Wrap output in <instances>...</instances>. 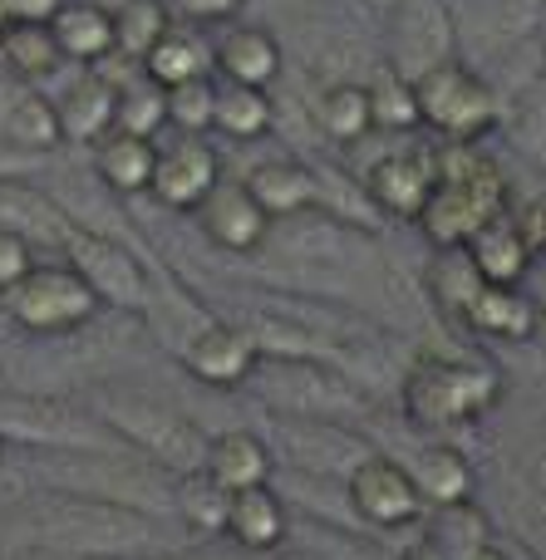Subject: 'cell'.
<instances>
[{"label": "cell", "instance_id": "28", "mask_svg": "<svg viewBox=\"0 0 546 560\" xmlns=\"http://www.w3.org/2000/svg\"><path fill=\"white\" fill-rule=\"evenodd\" d=\"M0 143L5 148H20V153H35V158H49L65 133H59V114H55V98L35 94V89H20L15 104L5 114V128H0Z\"/></svg>", "mask_w": 546, "mask_h": 560}, {"label": "cell", "instance_id": "9", "mask_svg": "<svg viewBox=\"0 0 546 560\" xmlns=\"http://www.w3.org/2000/svg\"><path fill=\"white\" fill-rule=\"evenodd\" d=\"M65 252L69 266L84 276V285L94 290L98 305H114V310H148V271L133 252H128L118 236L108 232H79L69 226L65 236Z\"/></svg>", "mask_w": 546, "mask_h": 560}, {"label": "cell", "instance_id": "32", "mask_svg": "<svg viewBox=\"0 0 546 560\" xmlns=\"http://www.w3.org/2000/svg\"><path fill=\"white\" fill-rule=\"evenodd\" d=\"M226 502H232V492H222V487H217L207 472H187L183 477V492L173 497L177 516H183L193 532H202V536H217L226 526Z\"/></svg>", "mask_w": 546, "mask_h": 560}, {"label": "cell", "instance_id": "8", "mask_svg": "<svg viewBox=\"0 0 546 560\" xmlns=\"http://www.w3.org/2000/svg\"><path fill=\"white\" fill-rule=\"evenodd\" d=\"M30 526L39 532V541H65V546H133L148 536L143 516L114 502H94V497H55V502L30 506Z\"/></svg>", "mask_w": 546, "mask_h": 560}, {"label": "cell", "instance_id": "29", "mask_svg": "<svg viewBox=\"0 0 546 560\" xmlns=\"http://www.w3.org/2000/svg\"><path fill=\"white\" fill-rule=\"evenodd\" d=\"M315 118H321V133L355 143L374 128V104H370V84L360 79H330L315 98Z\"/></svg>", "mask_w": 546, "mask_h": 560}, {"label": "cell", "instance_id": "23", "mask_svg": "<svg viewBox=\"0 0 546 560\" xmlns=\"http://www.w3.org/2000/svg\"><path fill=\"white\" fill-rule=\"evenodd\" d=\"M226 536L246 551H276L286 541V502L271 492V487H246V492H232L226 502Z\"/></svg>", "mask_w": 546, "mask_h": 560}, {"label": "cell", "instance_id": "31", "mask_svg": "<svg viewBox=\"0 0 546 560\" xmlns=\"http://www.w3.org/2000/svg\"><path fill=\"white\" fill-rule=\"evenodd\" d=\"M212 124L222 128L226 138H242V143H252V138L271 133L276 114H271V98H266L262 89H242V84H232L226 94H217Z\"/></svg>", "mask_w": 546, "mask_h": 560}, {"label": "cell", "instance_id": "43", "mask_svg": "<svg viewBox=\"0 0 546 560\" xmlns=\"http://www.w3.org/2000/svg\"><path fill=\"white\" fill-rule=\"evenodd\" d=\"M193 15H207V20H217V15H226V10H236V0H183Z\"/></svg>", "mask_w": 546, "mask_h": 560}, {"label": "cell", "instance_id": "1", "mask_svg": "<svg viewBox=\"0 0 546 560\" xmlns=\"http://www.w3.org/2000/svg\"><path fill=\"white\" fill-rule=\"evenodd\" d=\"M492 217H508V177L473 143H453L439 153V183L419 212L423 232L433 246H463Z\"/></svg>", "mask_w": 546, "mask_h": 560}, {"label": "cell", "instance_id": "12", "mask_svg": "<svg viewBox=\"0 0 546 560\" xmlns=\"http://www.w3.org/2000/svg\"><path fill=\"white\" fill-rule=\"evenodd\" d=\"M350 502L360 512V522L380 526V532L419 522V512H423V497L414 487L409 467L390 463V457H360L350 467Z\"/></svg>", "mask_w": 546, "mask_h": 560}, {"label": "cell", "instance_id": "3", "mask_svg": "<svg viewBox=\"0 0 546 560\" xmlns=\"http://www.w3.org/2000/svg\"><path fill=\"white\" fill-rule=\"evenodd\" d=\"M98 423L118 438L124 447H138V457H148L163 472H202L207 463V433L193 418L173 413L167 404L143 394H104L98 404Z\"/></svg>", "mask_w": 546, "mask_h": 560}, {"label": "cell", "instance_id": "48", "mask_svg": "<svg viewBox=\"0 0 546 560\" xmlns=\"http://www.w3.org/2000/svg\"><path fill=\"white\" fill-rule=\"evenodd\" d=\"M374 5H394V0H374Z\"/></svg>", "mask_w": 546, "mask_h": 560}, {"label": "cell", "instance_id": "2", "mask_svg": "<svg viewBox=\"0 0 546 560\" xmlns=\"http://www.w3.org/2000/svg\"><path fill=\"white\" fill-rule=\"evenodd\" d=\"M35 472L69 497H94L133 512L173 502L163 467H153L148 457H128L124 447H45V457H35Z\"/></svg>", "mask_w": 546, "mask_h": 560}, {"label": "cell", "instance_id": "27", "mask_svg": "<svg viewBox=\"0 0 546 560\" xmlns=\"http://www.w3.org/2000/svg\"><path fill=\"white\" fill-rule=\"evenodd\" d=\"M409 477H414V487H419L423 502L443 506V512H449V506L473 502V463L458 453V447H443V443L419 447Z\"/></svg>", "mask_w": 546, "mask_h": 560}, {"label": "cell", "instance_id": "14", "mask_svg": "<svg viewBox=\"0 0 546 560\" xmlns=\"http://www.w3.org/2000/svg\"><path fill=\"white\" fill-rule=\"evenodd\" d=\"M217 177H222L217 153L197 133H183L177 143L158 148V163H153V183H148V192H153L163 207H173V212H193V207L217 187Z\"/></svg>", "mask_w": 546, "mask_h": 560}, {"label": "cell", "instance_id": "22", "mask_svg": "<svg viewBox=\"0 0 546 560\" xmlns=\"http://www.w3.org/2000/svg\"><path fill=\"white\" fill-rule=\"evenodd\" d=\"M55 114H59L65 143H98V138L114 128L118 89L108 84V79L89 74V79H79V84H69L65 98H55Z\"/></svg>", "mask_w": 546, "mask_h": 560}, {"label": "cell", "instance_id": "47", "mask_svg": "<svg viewBox=\"0 0 546 560\" xmlns=\"http://www.w3.org/2000/svg\"><path fill=\"white\" fill-rule=\"evenodd\" d=\"M5 20H10V0H0V25H5Z\"/></svg>", "mask_w": 546, "mask_h": 560}, {"label": "cell", "instance_id": "18", "mask_svg": "<svg viewBox=\"0 0 546 560\" xmlns=\"http://www.w3.org/2000/svg\"><path fill=\"white\" fill-rule=\"evenodd\" d=\"M246 192L256 197L271 222H291V217H305L325 202L321 177L301 163H262L252 177H246Z\"/></svg>", "mask_w": 546, "mask_h": 560}, {"label": "cell", "instance_id": "41", "mask_svg": "<svg viewBox=\"0 0 546 560\" xmlns=\"http://www.w3.org/2000/svg\"><path fill=\"white\" fill-rule=\"evenodd\" d=\"M65 0H10V20H49Z\"/></svg>", "mask_w": 546, "mask_h": 560}, {"label": "cell", "instance_id": "50", "mask_svg": "<svg viewBox=\"0 0 546 560\" xmlns=\"http://www.w3.org/2000/svg\"><path fill=\"white\" fill-rule=\"evenodd\" d=\"M0 364H5V349H0Z\"/></svg>", "mask_w": 546, "mask_h": 560}, {"label": "cell", "instance_id": "39", "mask_svg": "<svg viewBox=\"0 0 546 560\" xmlns=\"http://www.w3.org/2000/svg\"><path fill=\"white\" fill-rule=\"evenodd\" d=\"M512 226H518V236L527 242L532 261H537V256H546V202H527L518 217H512Z\"/></svg>", "mask_w": 546, "mask_h": 560}, {"label": "cell", "instance_id": "45", "mask_svg": "<svg viewBox=\"0 0 546 560\" xmlns=\"http://www.w3.org/2000/svg\"><path fill=\"white\" fill-rule=\"evenodd\" d=\"M15 94H20V84L0 79V128H5V114H10V104H15Z\"/></svg>", "mask_w": 546, "mask_h": 560}, {"label": "cell", "instance_id": "17", "mask_svg": "<svg viewBox=\"0 0 546 560\" xmlns=\"http://www.w3.org/2000/svg\"><path fill=\"white\" fill-rule=\"evenodd\" d=\"M458 315L473 335L492 339H527L537 325V305L518 295V285H483V280H473L468 295L458 300Z\"/></svg>", "mask_w": 546, "mask_h": 560}, {"label": "cell", "instance_id": "35", "mask_svg": "<svg viewBox=\"0 0 546 560\" xmlns=\"http://www.w3.org/2000/svg\"><path fill=\"white\" fill-rule=\"evenodd\" d=\"M163 124H167V108H163V89H158V84H148V89H118L114 128H124V133H138V138H153Z\"/></svg>", "mask_w": 546, "mask_h": 560}, {"label": "cell", "instance_id": "34", "mask_svg": "<svg viewBox=\"0 0 546 560\" xmlns=\"http://www.w3.org/2000/svg\"><path fill=\"white\" fill-rule=\"evenodd\" d=\"M163 108H167V124L177 133H202L212 124V108H217V89L202 79H183V84L163 89Z\"/></svg>", "mask_w": 546, "mask_h": 560}, {"label": "cell", "instance_id": "21", "mask_svg": "<svg viewBox=\"0 0 546 560\" xmlns=\"http://www.w3.org/2000/svg\"><path fill=\"white\" fill-rule=\"evenodd\" d=\"M153 163H158L153 138H138V133H124V128H108V133L94 143V177L108 187V192H118V197L148 192V183H153Z\"/></svg>", "mask_w": 546, "mask_h": 560}, {"label": "cell", "instance_id": "42", "mask_svg": "<svg viewBox=\"0 0 546 560\" xmlns=\"http://www.w3.org/2000/svg\"><path fill=\"white\" fill-rule=\"evenodd\" d=\"M453 560H508V556H502L498 546L483 536V541H473V546H463V551H453Z\"/></svg>", "mask_w": 546, "mask_h": 560}, {"label": "cell", "instance_id": "33", "mask_svg": "<svg viewBox=\"0 0 546 560\" xmlns=\"http://www.w3.org/2000/svg\"><path fill=\"white\" fill-rule=\"evenodd\" d=\"M163 35L167 10L158 0H124V10L114 15V49H124L128 59H143Z\"/></svg>", "mask_w": 546, "mask_h": 560}, {"label": "cell", "instance_id": "6", "mask_svg": "<svg viewBox=\"0 0 546 560\" xmlns=\"http://www.w3.org/2000/svg\"><path fill=\"white\" fill-rule=\"evenodd\" d=\"M252 384L271 408L291 418H325L335 423L340 413L364 408V394L340 374V369L315 364L311 354H286V359H256Z\"/></svg>", "mask_w": 546, "mask_h": 560}, {"label": "cell", "instance_id": "37", "mask_svg": "<svg viewBox=\"0 0 546 560\" xmlns=\"http://www.w3.org/2000/svg\"><path fill=\"white\" fill-rule=\"evenodd\" d=\"M518 98V143H527L532 153H546V84H527Z\"/></svg>", "mask_w": 546, "mask_h": 560}, {"label": "cell", "instance_id": "10", "mask_svg": "<svg viewBox=\"0 0 546 560\" xmlns=\"http://www.w3.org/2000/svg\"><path fill=\"white\" fill-rule=\"evenodd\" d=\"M453 59V15L443 0H394L390 5V74L404 84Z\"/></svg>", "mask_w": 546, "mask_h": 560}, {"label": "cell", "instance_id": "13", "mask_svg": "<svg viewBox=\"0 0 546 560\" xmlns=\"http://www.w3.org/2000/svg\"><path fill=\"white\" fill-rule=\"evenodd\" d=\"M433 183H439V153H433V148H399V153L380 158V163L364 173L370 202L390 217H404V222H419Z\"/></svg>", "mask_w": 546, "mask_h": 560}, {"label": "cell", "instance_id": "40", "mask_svg": "<svg viewBox=\"0 0 546 560\" xmlns=\"http://www.w3.org/2000/svg\"><path fill=\"white\" fill-rule=\"evenodd\" d=\"M45 163H49V158L20 153V148H5V143H0V183H10V177H35Z\"/></svg>", "mask_w": 546, "mask_h": 560}, {"label": "cell", "instance_id": "30", "mask_svg": "<svg viewBox=\"0 0 546 560\" xmlns=\"http://www.w3.org/2000/svg\"><path fill=\"white\" fill-rule=\"evenodd\" d=\"M143 74H148V84H158V89H173V84H183V79H202L207 74L202 39L167 25V35L143 55Z\"/></svg>", "mask_w": 546, "mask_h": 560}, {"label": "cell", "instance_id": "19", "mask_svg": "<svg viewBox=\"0 0 546 560\" xmlns=\"http://www.w3.org/2000/svg\"><path fill=\"white\" fill-rule=\"evenodd\" d=\"M49 35H55L59 55L84 69H98L114 55V15L104 5H89V0H65L49 15Z\"/></svg>", "mask_w": 546, "mask_h": 560}, {"label": "cell", "instance_id": "20", "mask_svg": "<svg viewBox=\"0 0 546 560\" xmlns=\"http://www.w3.org/2000/svg\"><path fill=\"white\" fill-rule=\"evenodd\" d=\"M463 252H468V271L478 276L483 285H518L532 266V252L518 236L512 217H492L488 226H478V232L463 242Z\"/></svg>", "mask_w": 546, "mask_h": 560}, {"label": "cell", "instance_id": "25", "mask_svg": "<svg viewBox=\"0 0 546 560\" xmlns=\"http://www.w3.org/2000/svg\"><path fill=\"white\" fill-rule=\"evenodd\" d=\"M0 59H5L15 84H39L65 65L55 35H49V20H5L0 25Z\"/></svg>", "mask_w": 546, "mask_h": 560}, {"label": "cell", "instance_id": "38", "mask_svg": "<svg viewBox=\"0 0 546 560\" xmlns=\"http://www.w3.org/2000/svg\"><path fill=\"white\" fill-rule=\"evenodd\" d=\"M30 266H35V242L10 232V226H0V295H5L15 280H25Z\"/></svg>", "mask_w": 546, "mask_h": 560}, {"label": "cell", "instance_id": "24", "mask_svg": "<svg viewBox=\"0 0 546 560\" xmlns=\"http://www.w3.org/2000/svg\"><path fill=\"white\" fill-rule=\"evenodd\" d=\"M202 472L212 477L222 492H246V487H266L271 482V453L262 438L252 433H222L207 443V463Z\"/></svg>", "mask_w": 546, "mask_h": 560}, {"label": "cell", "instance_id": "46", "mask_svg": "<svg viewBox=\"0 0 546 560\" xmlns=\"http://www.w3.org/2000/svg\"><path fill=\"white\" fill-rule=\"evenodd\" d=\"M266 5H276V10H295V5H305V0H266Z\"/></svg>", "mask_w": 546, "mask_h": 560}, {"label": "cell", "instance_id": "36", "mask_svg": "<svg viewBox=\"0 0 546 560\" xmlns=\"http://www.w3.org/2000/svg\"><path fill=\"white\" fill-rule=\"evenodd\" d=\"M370 104H374V124H384V128H399V124H414V118H419L414 89L404 84L399 74H384V84L370 89Z\"/></svg>", "mask_w": 546, "mask_h": 560}, {"label": "cell", "instance_id": "51", "mask_svg": "<svg viewBox=\"0 0 546 560\" xmlns=\"http://www.w3.org/2000/svg\"><path fill=\"white\" fill-rule=\"evenodd\" d=\"M0 447H5V443H0Z\"/></svg>", "mask_w": 546, "mask_h": 560}, {"label": "cell", "instance_id": "7", "mask_svg": "<svg viewBox=\"0 0 546 560\" xmlns=\"http://www.w3.org/2000/svg\"><path fill=\"white\" fill-rule=\"evenodd\" d=\"M414 108L429 128H439L449 143H473L478 133H488L498 118V98L492 89L473 74L468 65L449 59V65L429 69L423 79H414Z\"/></svg>", "mask_w": 546, "mask_h": 560}, {"label": "cell", "instance_id": "16", "mask_svg": "<svg viewBox=\"0 0 546 560\" xmlns=\"http://www.w3.org/2000/svg\"><path fill=\"white\" fill-rule=\"evenodd\" d=\"M197 217H202V232L212 236L222 252H256V246L266 242V232H271V217L256 207V197L246 192V183H222L217 177V187L202 197V202L193 207Z\"/></svg>", "mask_w": 546, "mask_h": 560}, {"label": "cell", "instance_id": "15", "mask_svg": "<svg viewBox=\"0 0 546 560\" xmlns=\"http://www.w3.org/2000/svg\"><path fill=\"white\" fill-rule=\"evenodd\" d=\"M256 359H262L256 339L246 335V329H236V325H197L193 335H187V345H183L187 374L202 378V384H212V388L246 384L252 369H256Z\"/></svg>", "mask_w": 546, "mask_h": 560}, {"label": "cell", "instance_id": "26", "mask_svg": "<svg viewBox=\"0 0 546 560\" xmlns=\"http://www.w3.org/2000/svg\"><path fill=\"white\" fill-rule=\"evenodd\" d=\"M217 65L232 84L242 89H266L271 79H281V45H276L271 30L262 25H236L232 35L217 49Z\"/></svg>", "mask_w": 546, "mask_h": 560}, {"label": "cell", "instance_id": "44", "mask_svg": "<svg viewBox=\"0 0 546 560\" xmlns=\"http://www.w3.org/2000/svg\"><path fill=\"white\" fill-rule=\"evenodd\" d=\"M399 560H453V556L443 551L439 541H419V546H409V551H404Z\"/></svg>", "mask_w": 546, "mask_h": 560}, {"label": "cell", "instance_id": "5", "mask_svg": "<svg viewBox=\"0 0 546 560\" xmlns=\"http://www.w3.org/2000/svg\"><path fill=\"white\" fill-rule=\"evenodd\" d=\"M0 310H5V319L15 329H25V335L59 339V335L84 329L104 305L94 300V290L84 285V276H79L74 266H39L35 261L25 280H15V285L0 295Z\"/></svg>", "mask_w": 546, "mask_h": 560}, {"label": "cell", "instance_id": "11", "mask_svg": "<svg viewBox=\"0 0 546 560\" xmlns=\"http://www.w3.org/2000/svg\"><path fill=\"white\" fill-rule=\"evenodd\" d=\"M25 443V447H124L104 423H89L84 413L49 404V398L30 394H0V443Z\"/></svg>", "mask_w": 546, "mask_h": 560}, {"label": "cell", "instance_id": "49", "mask_svg": "<svg viewBox=\"0 0 546 560\" xmlns=\"http://www.w3.org/2000/svg\"><path fill=\"white\" fill-rule=\"evenodd\" d=\"M537 319H546V310H537Z\"/></svg>", "mask_w": 546, "mask_h": 560}, {"label": "cell", "instance_id": "4", "mask_svg": "<svg viewBox=\"0 0 546 560\" xmlns=\"http://www.w3.org/2000/svg\"><path fill=\"white\" fill-rule=\"evenodd\" d=\"M502 398L498 369L473 359H419L404 374V413L423 428H453L492 413Z\"/></svg>", "mask_w": 546, "mask_h": 560}]
</instances>
